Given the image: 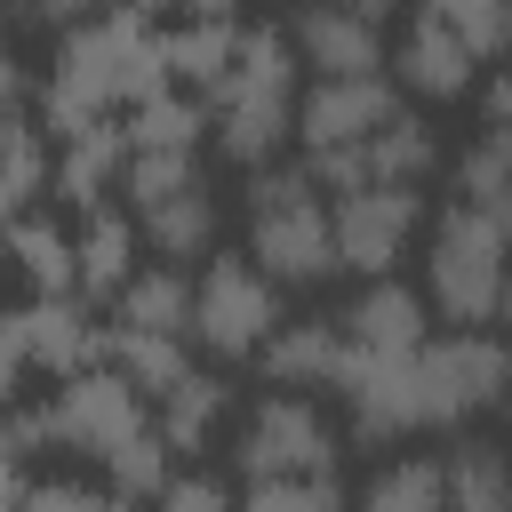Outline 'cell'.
I'll list each match as a JSON object with an SVG mask.
<instances>
[{"mask_svg":"<svg viewBox=\"0 0 512 512\" xmlns=\"http://www.w3.org/2000/svg\"><path fill=\"white\" fill-rule=\"evenodd\" d=\"M160 88H168V48H160L152 16L112 8V16H96V24L56 40L48 80H40V128H48V144H64L80 128L120 120L128 104H144Z\"/></svg>","mask_w":512,"mask_h":512,"instance_id":"1","label":"cell"},{"mask_svg":"<svg viewBox=\"0 0 512 512\" xmlns=\"http://www.w3.org/2000/svg\"><path fill=\"white\" fill-rule=\"evenodd\" d=\"M296 40L288 24H240V48L224 64V80L208 88V136L232 168H272L280 144H296Z\"/></svg>","mask_w":512,"mask_h":512,"instance_id":"2","label":"cell"},{"mask_svg":"<svg viewBox=\"0 0 512 512\" xmlns=\"http://www.w3.org/2000/svg\"><path fill=\"white\" fill-rule=\"evenodd\" d=\"M240 224H248V256H256V272L264 280H280V288H328L336 272H344V256H336V216H328V200H320V184H312V168L296 160V168H256L248 184H240Z\"/></svg>","mask_w":512,"mask_h":512,"instance_id":"3","label":"cell"},{"mask_svg":"<svg viewBox=\"0 0 512 512\" xmlns=\"http://www.w3.org/2000/svg\"><path fill=\"white\" fill-rule=\"evenodd\" d=\"M512 280V232L464 200H448L424 224V304L448 328H496Z\"/></svg>","mask_w":512,"mask_h":512,"instance_id":"4","label":"cell"},{"mask_svg":"<svg viewBox=\"0 0 512 512\" xmlns=\"http://www.w3.org/2000/svg\"><path fill=\"white\" fill-rule=\"evenodd\" d=\"M232 472L240 480H328L344 456L336 416L320 408V392H264L232 416Z\"/></svg>","mask_w":512,"mask_h":512,"instance_id":"5","label":"cell"},{"mask_svg":"<svg viewBox=\"0 0 512 512\" xmlns=\"http://www.w3.org/2000/svg\"><path fill=\"white\" fill-rule=\"evenodd\" d=\"M400 112V80L368 72V80H312L296 96V152L312 168L320 192H352V160L368 152V136Z\"/></svg>","mask_w":512,"mask_h":512,"instance_id":"6","label":"cell"},{"mask_svg":"<svg viewBox=\"0 0 512 512\" xmlns=\"http://www.w3.org/2000/svg\"><path fill=\"white\" fill-rule=\"evenodd\" d=\"M280 320H288V312H280V280H264L248 248H240V256L216 248V256L192 272V344H200L216 368L256 360Z\"/></svg>","mask_w":512,"mask_h":512,"instance_id":"7","label":"cell"},{"mask_svg":"<svg viewBox=\"0 0 512 512\" xmlns=\"http://www.w3.org/2000/svg\"><path fill=\"white\" fill-rule=\"evenodd\" d=\"M416 376H424L432 432H456V424L512 400V336L504 328H448L416 352Z\"/></svg>","mask_w":512,"mask_h":512,"instance_id":"8","label":"cell"},{"mask_svg":"<svg viewBox=\"0 0 512 512\" xmlns=\"http://www.w3.org/2000/svg\"><path fill=\"white\" fill-rule=\"evenodd\" d=\"M328 216H336V256L344 272L360 280H392V264L416 248L424 232V192L416 184H352V192H328Z\"/></svg>","mask_w":512,"mask_h":512,"instance_id":"9","label":"cell"},{"mask_svg":"<svg viewBox=\"0 0 512 512\" xmlns=\"http://www.w3.org/2000/svg\"><path fill=\"white\" fill-rule=\"evenodd\" d=\"M336 400H344V424H352V440H360V448H400V440L432 432L416 352H408V360L352 352V360H344V376H336Z\"/></svg>","mask_w":512,"mask_h":512,"instance_id":"10","label":"cell"},{"mask_svg":"<svg viewBox=\"0 0 512 512\" xmlns=\"http://www.w3.org/2000/svg\"><path fill=\"white\" fill-rule=\"evenodd\" d=\"M288 40H296V64L312 80H368L384 72V24L344 8V0H312L288 16Z\"/></svg>","mask_w":512,"mask_h":512,"instance_id":"11","label":"cell"},{"mask_svg":"<svg viewBox=\"0 0 512 512\" xmlns=\"http://www.w3.org/2000/svg\"><path fill=\"white\" fill-rule=\"evenodd\" d=\"M336 328H344L352 352L408 360V352L432 344V304H424V288H408V280H360L352 304L336 312Z\"/></svg>","mask_w":512,"mask_h":512,"instance_id":"12","label":"cell"},{"mask_svg":"<svg viewBox=\"0 0 512 512\" xmlns=\"http://www.w3.org/2000/svg\"><path fill=\"white\" fill-rule=\"evenodd\" d=\"M392 80L408 88V96H424V104H464L472 88H480V56L440 24V16H408L400 24V48H392Z\"/></svg>","mask_w":512,"mask_h":512,"instance_id":"13","label":"cell"},{"mask_svg":"<svg viewBox=\"0 0 512 512\" xmlns=\"http://www.w3.org/2000/svg\"><path fill=\"white\" fill-rule=\"evenodd\" d=\"M344 360H352V344H344L336 312H296V320H280L272 344L256 352V376H264L272 392H336Z\"/></svg>","mask_w":512,"mask_h":512,"instance_id":"14","label":"cell"},{"mask_svg":"<svg viewBox=\"0 0 512 512\" xmlns=\"http://www.w3.org/2000/svg\"><path fill=\"white\" fill-rule=\"evenodd\" d=\"M16 320H24L32 368L48 384H64V376H80V368L104 360V320L88 312V296H32V304H16Z\"/></svg>","mask_w":512,"mask_h":512,"instance_id":"15","label":"cell"},{"mask_svg":"<svg viewBox=\"0 0 512 512\" xmlns=\"http://www.w3.org/2000/svg\"><path fill=\"white\" fill-rule=\"evenodd\" d=\"M136 248H144V232H136V216L120 200L80 208V224H72V288L88 304H112L128 288V272H136Z\"/></svg>","mask_w":512,"mask_h":512,"instance_id":"16","label":"cell"},{"mask_svg":"<svg viewBox=\"0 0 512 512\" xmlns=\"http://www.w3.org/2000/svg\"><path fill=\"white\" fill-rule=\"evenodd\" d=\"M136 216V232H144V248L160 256V264H208L216 256V232H224V200L208 192V184H192V192H168V200H152V208H128Z\"/></svg>","mask_w":512,"mask_h":512,"instance_id":"17","label":"cell"},{"mask_svg":"<svg viewBox=\"0 0 512 512\" xmlns=\"http://www.w3.org/2000/svg\"><path fill=\"white\" fill-rule=\"evenodd\" d=\"M120 168H128V128H120V120L80 128V136L56 144V192H48V200L104 208V200H120Z\"/></svg>","mask_w":512,"mask_h":512,"instance_id":"18","label":"cell"},{"mask_svg":"<svg viewBox=\"0 0 512 512\" xmlns=\"http://www.w3.org/2000/svg\"><path fill=\"white\" fill-rule=\"evenodd\" d=\"M152 424H160V440H168L176 456L216 448V432L232 424V376H224V368H192L168 400H152Z\"/></svg>","mask_w":512,"mask_h":512,"instance_id":"19","label":"cell"},{"mask_svg":"<svg viewBox=\"0 0 512 512\" xmlns=\"http://www.w3.org/2000/svg\"><path fill=\"white\" fill-rule=\"evenodd\" d=\"M432 168H440V128L400 104V112L368 136V152L352 160V184H424Z\"/></svg>","mask_w":512,"mask_h":512,"instance_id":"20","label":"cell"},{"mask_svg":"<svg viewBox=\"0 0 512 512\" xmlns=\"http://www.w3.org/2000/svg\"><path fill=\"white\" fill-rule=\"evenodd\" d=\"M112 328H152V336H192V272L184 264H136L128 288L112 296Z\"/></svg>","mask_w":512,"mask_h":512,"instance_id":"21","label":"cell"},{"mask_svg":"<svg viewBox=\"0 0 512 512\" xmlns=\"http://www.w3.org/2000/svg\"><path fill=\"white\" fill-rule=\"evenodd\" d=\"M56 192V144L40 120H0V224L32 216Z\"/></svg>","mask_w":512,"mask_h":512,"instance_id":"22","label":"cell"},{"mask_svg":"<svg viewBox=\"0 0 512 512\" xmlns=\"http://www.w3.org/2000/svg\"><path fill=\"white\" fill-rule=\"evenodd\" d=\"M0 256L32 280V296H80V288H72V232H64L48 208L0 224Z\"/></svg>","mask_w":512,"mask_h":512,"instance_id":"23","label":"cell"},{"mask_svg":"<svg viewBox=\"0 0 512 512\" xmlns=\"http://www.w3.org/2000/svg\"><path fill=\"white\" fill-rule=\"evenodd\" d=\"M104 360H112L144 400H168V392L192 376V336H152V328H112V320H104Z\"/></svg>","mask_w":512,"mask_h":512,"instance_id":"24","label":"cell"},{"mask_svg":"<svg viewBox=\"0 0 512 512\" xmlns=\"http://www.w3.org/2000/svg\"><path fill=\"white\" fill-rule=\"evenodd\" d=\"M352 512H448V456H384L360 480Z\"/></svg>","mask_w":512,"mask_h":512,"instance_id":"25","label":"cell"},{"mask_svg":"<svg viewBox=\"0 0 512 512\" xmlns=\"http://www.w3.org/2000/svg\"><path fill=\"white\" fill-rule=\"evenodd\" d=\"M448 512H512V448L464 432L448 448Z\"/></svg>","mask_w":512,"mask_h":512,"instance_id":"26","label":"cell"},{"mask_svg":"<svg viewBox=\"0 0 512 512\" xmlns=\"http://www.w3.org/2000/svg\"><path fill=\"white\" fill-rule=\"evenodd\" d=\"M120 128H128V152H200V136H208V104L184 96V88H160V96L128 104Z\"/></svg>","mask_w":512,"mask_h":512,"instance_id":"27","label":"cell"},{"mask_svg":"<svg viewBox=\"0 0 512 512\" xmlns=\"http://www.w3.org/2000/svg\"><path fill=\"white\" fill-rule=\"evenodd\" d=\"M160 48H168V88H184V96H200L208 104V88L224 80V64H232V48H240V24H176V32H160Z\"/></svg>","mask_w":512,"mask_h":512,"instance_id":"28","label":"cell"},{"mask_svg":"<svg viewBox=\"0 0 512 512\" xmlns=\"http://www.w3.org/2000/svg\"><path fill=\"white\" fill-rule=\"evenodd\" d=\"M168 480H176V448L160 440V424L128 432V440L104 456V488H112V496H128V504H152Z\"/></svg>","mask_w":512,"mask_h":512,"instance_id":"29","label":"cell"},{"mask_svg":"<svg viewBox=\"0 0 512 512\" xmlns=\"http://www.w3.org/2000/svg\"><path fill=\"white\" fill-rule=\"evenodd\" d=\"M192 184H208L200 152H128V168H120V208H152V200L192 192Z\"/></svg>","mask_w":512,"mask_h":512,"instance_id":"30","label":"cell"},{"mask_svg":"<svg viewBox=\"0 0 512 512\" xmlns=\"http://www.w3.org/2000/svg\"><path fill=\"white\" fill-rule=\"evenodd\" d=\"M456 200H464V208H480V216H496V224L512 232V168H504L496 136H480V144H464V152H456Z\"/></svg>","mask_w":512,"mask_h":512,"instance_id":"31","label":"cell"},{"mask_svg":"<svg viewBox=\"0 0 512 512\" xmlns=\"http://www.w3.org/2000/svg\"><path fill=\"white\" fill-rule=\"evenodd\" d=\"M424 16H440L480 64L488 56H512V0H424Z\"/></svg>","mask_w":512,"mask_h":512,"instance_id":"32","label":"cell"},{"mask_svg":"<svg viewBox=\"0 0 512 512\" xmlns=\"http://www.w3.org/2000/svg\"><path fill=\"white\" fill-rule=\"evenodd\" d=\"M240 512H352L344 504V480H248Z\"/></svg>","mask_w":512,"mask_h":512,"instance_id":"33","label":"cell"},{"mask_svg":"<svg viewBox=\"0 0 512 512\" xmlns=\"http://www.w3.org/2000/svg\"><path fill=\"white\" fill-rule=\"evenodd\" d=\"M104 504H112V488H96L80 472H40L24 488V512H104Z\"/></svg>","mask_w":512,"mask_h":512,"instance_id":"34","label":"cell"},{"mask_svg":"<svg viewBox=\"0 0 512 512\" xmlns=\"http://www.w3.org/2000/svg\"><path fill=\"white\" fill-rule=\"evenodd\" d=\"M152 512H240V496H232L216 472H176V480L152 496Z\"/></svg>","mask_w":512,"mask_h":512,"instance_id":"35","label":"cell"},{"mask_svg":"<svg viewBox=\"0 0 512 512\" xmlns=\"http://www.w3.org/2000/svg\"><path fill=\"white\" fill-rule=\"evenodd\" d=\"M40 88H32V72H24V56H16V40L0 32V120H24V104H32Z\"/></svg>","mask_w":512,"mask_h":512,"instance_id":"36","label":"cell"},{"mask_svg":"<svg viewBox=\"0 0 512 512\" xmlns=\"http://www.w3.org/2000/svg\"><path fill=\"white\" fill-rule=\"evenodd\" d=\"M24 16L32 24H56V32H80V24L112 16V0H24Z\"/></svg>","mask_w":512,"mask_h":512,"instance_id":"37","label":"cell"},{"mask_svg":"<svg viewBox=\"0 0 512 512\" xmlns=\"http://www.w3.org/2000/svg\"><path fill=\"white\" fill-rule=\"evenodd\" d=\"M480 112H488V128H512V64L480 88Z\"/></svg>","mask_w":512,"mask_h":512,"instance_id":"38","label":"cell"},{"mask_svg":"<svg viewBox=\"0 0 512 512\" xmlns=\"http://www.w3.org/2000/svg\"><path fill=\"white\" fill-rule=\"evenodd\" d=\"M24 456H0V512H24Z\"/></svg>","mask_w":512,"mask_h":512,"instance_id":"39","label":"cell"},{"mask_svg":"<svg viewBox=\"0 0 512 512\" xmlns=\"http://www.w3.org/2000/svg\"><path fill=\"white\" fill-rule=\"evenodd\" d=\"M184 16H192V24H248L240 0H184Z\"/></svg>","mask_w":512,"mask_h":512,"instance_id":"40","label":"cell"},{"mask_svg":"<svg viewBox=\"0 0 512 512\" xmlns=\"http://www.w3.org/2000/svg\"><path fill=\"white\" fill-rule=\"evenodd\" d=\"M344 8H360V16H376V24H384V16L400 8V0H344Z\"/></svg>","mask_w":512,"mask_h":512,"instance_id":"41","label":"cell"},{"mask_svg":"<svg viewBox=\"0 0 512 512\" xmlns=\"http://www.w3.org/2000/svg\"><path fill=\"white\" fill-rule=\"evenodd\" d=\"M136 16H168V8H184V0H128Z\"/></svg>","mask_w":512,"mask_h":512,"instance_id":"42","label":"cell"},{"mask_svg":"<svg viewBox=\"0 0 512 512\" xmlns=\"http://www.w3.org/2000/svg\"><path fill=\"white\" fill-rule=\"evenodd\" d=\"M496 136V152H504V168H512V128H488Z\"/></svg>","mask_w":512,"mask_h":512,"instance_id":"43","label":"cell"},{"mask_svg":"<svg viewBox=\"0 0 512 512\" xmlns=\"http://www.w3.org/2000/svg\"><path fill=\"white\" fill-rule=\"evenodd\" d=\"M496 328H504V336H512V280H504V312H496Z\"/></svg>","mask_w":512,"mask_h":512,"instance_id":"44","label":"cell"},{"mask_svg":"<svg viewBox=\"0 0 512 512\" xmlns=\"http://www.w3.org/2000/svg\"><path fill=\"white\" fill-rule=\"evenodd\" d=\"M104 512H136V504H128V496H112V504H104Z\"/></svg>","mask_w":512,"mask_h":512,"instance_id":"45","label":"cell"},{"mask_svg":"<svg viewBox=\"0 0 512 512\" xmlns=\"http://www.w3.org/2000/svg\"><path fill=\"white\" fill-rule=\"evenodd\" d=\"M288 8H312V0H288Z\"/></svg>","mask_w":512,"mask_h":512,"instance_id":"46","label":"cell"},{"mask_svg":"<svg viewBox=\"0 0 512 512\" xmlns=\"http://www.w3.org/2000/svg\"><path fill=\"white\" fill-rule=\"evenodd\" d=\"M504 408H512V400H504Z\"/></svg>","mask_w":512,"mask_h":512,"instance_id":"47","label":"cell"}]
</instances>
